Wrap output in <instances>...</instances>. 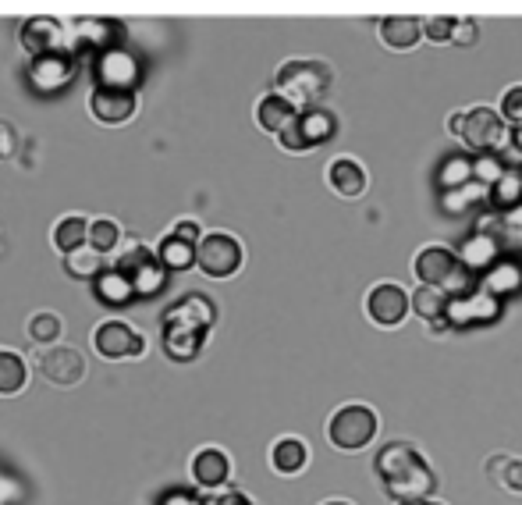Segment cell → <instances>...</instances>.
Instances as JSON below:
<instances>
[{"mask_svg":"<svg viewBox=\"0 0 522 505\" xmlns=\"http://www.w3.org/2000/svg\"><path fill=\"white\" fill-rule=\"evenodd\" d=\"M377 477L384 484L395 505L402 502H423V498H434L437 477L430 470V463L420 456V452L405 445V441H391L377 452Z\"/></svg>","mask_w":522,"mask_h":505,"instance_id":"1","label":"cell"},{"mask_svg":"<svg viewBox=\"0 0 522 505\" xmlns=\"http://www.w3.org/2000/svg\"><path fill=\"white\" fill-rule=\"evenodd\" d=\"M331 86H334L331 65L309 61V57L306 61H285V65L277 68L274 79V93H281L295 111H313L331 93Z\"/></svg>","mask_w":522,"mask_h":505,"instance_id":"2","label":"cell"},{"mask_svg":"<svg viewBox=\"0 0 522 505\" xmlns=\"http://www.w3.org/2000/svg\"><path fill=\"white\" fill-rule=\"evenodd\" d=\"M451 136L459 139L462 146L483 153V157H494L498 150H505L508 139H512V125L501 118V111L494 107H469V111H459L448 118Z\"/></svg>","mask_w":522,"mask_h":505,"instance_id":"3","label":"cell"},{"mask_svg":"<svg viewBox=\"0 0 522 505\" xmlns=\"http://www.w3.org/2000/svg\"><path fill=\"white\" fill-rule=\"evenodd\" d=\"M412 271H416V278H420V285H437V289H444L451 299L462 296V292H469V271L462 267L459 253L448 246H423L420 253H416V260H412Z\"/></svg>","mask_w":522,"mask_h":505,"instance_id":"4","label":"cell"},{"mask_svg":"<svg viewBox=\"0 0 522 505\" xmlns=\"http://www.w3.org/2000/svg\"><path fill=\"white\" fill-rule=\"evenodd\" d=\"M380 431V420L366 402H348L327 420V438L341 452H363Z\"/></svg>","mask_w":522,"mask_h":505,"instance_id":"5","label":"cell"},{"mask_svg":"<svg viewBox=\"0 0 522 505\" xmlns=\"http://www.w3.org/2000/svg\"><path fill=\"white\" fill-rule=\"evenodd\" d=\"M114 271L132 281L135 296H157L167 281V267L160 264L157 249L143 246V242H128V249H121L114 260Z\"/></svg>","mask_w":522,"mask_h":505,"instance_id":"6","label":"cell"},{"mask_svg":"<svg viewBox=\"0 0 522 505\" xmlns=\"http://www.w3.org/2000/svg\"><path fill=\"white\" fill-rule=\"evenodd\" d=\"M246 260V249L231 232H210L196 246V267L206 278H231Z\"/></svg>","mask_w":522,"mask_h":505,"instance_id":"7","label":"cell"},{"mask_svg":"<svg viewBox=\"0 0 522 505\" xmlns=\"http://www.w3.org/2000/svg\"><path fill=\"white\" fill-rule=\"evenodd\" d=\"M22 47L32 61L54 54H72V25L61 22V18H29L22 25Z\"/></svg>","mask_w":522,"mask_h":505,"instance_id":"8","label":"cell"},{"mask_svg":"<svg viewBox=\"0 0 522 505\" xmlns=\"http://www.w3.org/2000/svg\"><path fill=\"white\" fill-rule=\"evenodd\" d=\"M93 349L103 360H132V356L146 353V338L139 328H132L128 321L114 317V321L96 324L93 331Z\"/></svg>","mask_w":522,"mask_h":505,"instance_id":"9","label":"cell"},{"mask_svg":"<svg viewBox=\"0 0 522 505\" xmlns=\"http://www.w3.org/2000/svg\"><path fill=\"white\" fill-rule=\"evenodd\" d=\"M36 370H40L43 381L57 388H75L86 377V356L72 345H50L43 349L40 360H36Z\"/></svg>","mask_w":522,"mask_h":505,"instance_id":"10","label":"cell"},{"mask_svg":"<svg viewBox=\"0 0 522 505\" xmlns=\"http://www.w3.org/2000/svg\"><path fill=\"white\" fill-rule=\"evenodd\" d=\"M89 111L100 125H125L139 114V89H111L93 86L89 93Z\"/></svg>","mask_w":522,"mask_h":505,"instance_id":"11","label":"cell"},{"mask_svg":"<svg viewBox=\"0 0 522 505\" xmlns=\"http://www.w3.org/2000/svg\"><path fill=\"white\" fill-rule=\"evenodd\" d=\"M412 310V296L402 285H377L366 296V317L377 328H398L405 321V313Z\"/></svg>","mask_w":522,"mask_h":505,"instance_id":"12","label":"cell"},{"mask_svg":"<svg viewBox=\"0 0 522 505\" xmlns=\"http://www.w3.org/2000/svg\"><path fill=\"white\" fill-rule=\"evenodd\" d=\"M498 313H501V306H498V299L491 296L487 289H480V292H462V296H455L451 299V306H448V324L451 328H473V324H491V321H498Z\"/></svg>","mask_w":522,"mask_h":505,"instance_id":"13","label":"cell"},{"mask_svg":"<svg viewBox=\"0 0 522 505\" xmlns=\"http://www.w3.org/2000/svg\"><path fill=\"white\" fill-rule=\"evenodd\" d=\"M96 86H111V89H139V61H135L128 50H107L96 61Z\"/></svg>","mask_w":522,"mask_h":505,"instance_id":"14","label":"cell"},{"mask_svg":"<svg viewBox=\"0 0 522 505\" xmlns=\"http://www.w3.org/2000/svg\"><path fill=\"white\" fill-rule=\"evenodd\" d=\"M121 40V25L114 22H100V18H79L72 25V54L75 50H118L114 43Z\"/></svg>","mask_w":522,"mask_h":505,"instance_id":"15","label":"cell"},{"mask_svg":"<svg viewBox=\"0 0 522 505\" xmlns=\"http://www.w3.org/2000/svg\"><path fill=\"white\" fill-rule=\"evenodd\" d=\"M192 477H196L199 488H224V484L231 481V459L224 449H217V445H206V449H199L196 456H192Z\"/></svg>","mask_w":522,"mask_h":505,"instance_id":"16","label":"cell"},{"mask_svg":"<svg viewBox=\"0 0 522 505\" xmlns=\"http://www.w3.org/2000/svg\"><path fill=\"white\" fill-rule=\"evenodd\" d=\"M206 345V331L192 328V324H182V321H171L164 317V353L171 360L185 363V360H196L199 349Z\"/></svg>","mask_w":522,"mask_h":505,"instance_id":"17","label":"cell"},{"mask_svg":"<svg viewBox=\"0 0 522 505\" xmlns=\"http://www.w3.org/2000/svg\"><path fill=\"white\" fill-rule=\"evenodd\" d=\"M327 185L345 200H359L366 193V168L356 157H334L327 164Z\"/></svg>","mask_w":522,"mask_h":505,"instance_id":"18","label":"cell"},{"mask_svg":"<svg viewBox=\"0 0 522 505\" xmlns=\"http://www.w3.org/2000/svg\"><path fill=\"white\" fill-rule=\"evenodd\" d=\"M72 72H75L72 54L40 57V61H32V65H29L32 86L43 89V93H54V89H64L68 82H72Z\"/></svg>","mask_w":522,"mask_h":505,"instance_id":"19","label":"cell"},{"mask_svg":"<svg viewBox=\"0 0 522 505\" xmlns=\"http://www.w3.org/2000/svg\"><path fill=\"white\" fill-rule=\"evenodd\" d=\"M270 466H274L281 477H299L309 466V445L295 434H285L270 445Z\"/></svg>","mask_w":522,"mask_h":505,"instance_id":"20","label":"cell"},{"mask_svg":"<svg viewBox=\"0 0 522 505\" xmlns=\"http://www.w3.org/2000/svg\"><path fill=\"white\" fill-rule=\"evenodd\" d=\"M164 317L182 321V324H192V328H199V331H210L214 328V321H217V306H214V299L203 296V292H192V296L178 299V303H174Z\"/></svg>","mask_w":522,"mask_h":505,"instance_id":"21","label":"cell"},{"mask_svg":"<svg viewBox=\"0 0 522 505\" xmlns=\"http://www.w3.org/2000/svg\"><path fill=\"white\" fill-rule=\"evenodd\" d=\"M302 111H295L292 104H288L281 93H267V97H260V104H256V125H260L263 132H274V136H281V132L292 125L295 118H299Z\"/></svg>","mask_w":522,"mask_h":505,"instance_id":"22","label":"cell"},{"mask_svg":"<svg viewBox=\"0 0 522 505\" xmlns=\"http://www.w3.org/2000/svg\"><path fill=\"white\" fill-rule=\"evenodd\" d=\"M423 36V18L412 15H388L380 22V40L391 50H412Z\"/></svg>","mask_w":522,"mask_h":505,"instance_id":"23","label":"cell"},{"mask_svg":"<svg viewBox=\"0 0 522 505\" xmlns=\"http://www.w3.org/2000/svg\"><path fill=\"white\" fill-rule=\"evenodd\" d=\"M295 129H299V139L306 143V150H313V146L327 143L338 132V121H334V114L327 107H313V111H302L295 118Z\"/></svg>","mask_w":522,"mask_h":505,"instance_id":"24","label":"cell"},{"mask_svg":"<svg viewBox=\"0 0 522 505\" xmlns=\"http://www.w3.org/2000/svg\"><path fill=\"white\" fill-rule=\"evenodd\" d=\"M459 260L466 271H491V267L498 264V242H494V235L473 232L466 242H462Z\"/></svg>","mask_w":522,"mask_h":505,"instance_id":"25","label":"cell"},{"mask_svg":"<svg viewBox=\"0 0 522 505\" xmlns=\"http://www.w3.org/2000/svg\"><path fill=\"white\" fill-rule=\"evenodd\" d=\"M54 246L61 249L64 257H68V253H75V249L89 246V217H82V214L61 217V221H57V228H54Z\"/></svg>","mask_w":522,"mask_h":505,"instance_id":"26","label":"cell"},{"mask_svg":"<svg viewBox=\"0 0 522 505\" xmlns=\"http://www.w3.org/2000/svg\"><path fill=\"white\" fill-rule=\"evenodd\" d=\"M448 306H451V296L437 285H420V289L412 292V310L420 313L427 324H437L448 317Z\"/></svg>","mask_w":522,"mask_h":505,"instance_id":"27","label":"cell"},{"mask_svg":"<svg viewBox=\"0 0 522 505\" xmlns=\"http://www.w3.org/2000/svg\"><path fill=\"white\" fill-rule=\"evenodd\" d=\"M29 385V360L22 353L0 349V395H18Z\"/></svg>","mask_w":522,"mask_h":505,"instance_id":"28","label":"cell"},{"mask_svg":"<svg viewBox=\"0 0 522 505\" xmlns=\"http://www.w3.org/2000/svg\"><path fill=\"white\" fill-rule=\"evenodd\" d=\"M483 289L491 292L494 299L512 296V292L522 289V267L512 264V260H498V264L487 271V281H483Z\"/></svg>","mask_w":522,"mask_h":505,"instance_id":"29","label":"cell"},{"mask_svg":"<svg viewBox=\"0 0 522 505\" xmlns=\"http://www.w3.org/2000/svg\"><path fill=\"white\" fill-rule=\"evenodd\" d=\"M93 285H96V296H100L107 306H125V303H132V299H135L132 281H128L121 271H114V267H111V271H103L100 278L93 281Z\"/></svg>","mask_w":522,"mask_h":505,"instance_id":"30","label":"cell"},{"mask_svg":"<svg viewBox=\"0 0 522 505\" xmlns=\"http://www.w3.org/2000/svg\"><path fill=\"white\" fill-rule=\"evenodd\" d=\"M157 257L167 271H189V267L196 264V246H189V242H182L178 235L167 232L157 246Z\"/></svg>","mask_w":522,"mask_h":505,"instance_id":"31","label":"cell"},{"mask_svg":"<svg viewBox=\"0 0 522 505\" xmlns=\"http://www.w3.org/2000/svg\"><path fill=\"white\" fill-rule=\"evenodd\" d=\"M64 267H68V274L79 281H96L103 274V253L93 246H82L75 249V253H68L64 257Z\"/></svg>","mask_w":522,"mask_h":505,"instance_id":"32","label":"cell"},{"mask_svg":"<svg viewBox=\"0 0 522 505\" xmlns=\"http://www.w3.org/2000/svg\"><path fill=\"white\" fill-rule=\"evenodd\" d=\"M61 335H64V324H61L57 313L40 310V313H32L29 317V338L36 345H43V349H50V345L61 342Z\"/></svg>","mask_w":522,"mask_h":505,"instance_id":"33","label":"cell"},{"mask_svg":"<svg viewBox=\"0 0 522 505\" xmlns=\"http://www.w3.org/2000/svg\"><path fill=\"white\" fill-rule=\"evenodd\" d=\"M89 246L100 249L103 257L114 253V249L121 246V225L118 221H114V217H93V221H89Z\"/></svg>","mask_w":522,"mask_h":505,"instance_id":"34","label":"cell"},{"mask_svg":"<svg viewBox=\"0 0 522 505\" xmlns=\"http://www.w3.org/2000/svg\"><path fill=\"white\" fill-rule=\"evenodd\" d=\"M491 200L498 203L505 214H508V210H515V207H522V171L508 168V175L491 189Z\"/></svg>","mask_w":522,"mask_h":505,"instance_id":"35","label":"cell"},{"mask_svg":"<svg viewBox=\"0 0 522 505\" xmlns=\"http://www.w3.org/2000/svg\"><path fill=\"white\" fill-rule=\"evenodd\" d=\"M455 22H459V18H451V15L423 18V36H427L430 43H451V33H455Z\"/></svg>","mask_w":522,"mask_h":505,"instance_id":"36","label":"cell"},{"mask_svg":"<svg viewBox=\"0 0 522 505\" xmlns=\"http://www.w3.org/2000/svg\"><path fill=\"white\" fill-rule=\"evenodd\" d=\"M505 175H508V168H505L501 161H494V157H480V161L473 164V178H476L480 185H491V189H494V185H498Z\"/></svg>","mask_w":522,"mask_h":505,"instance_id":"37","label":"cell"},{"mask_svg":"<svg viewBox=\"0 0 522 505\" xmlns=\"http://www.w3.org/2000/svg\"><path fill=\"white\" fill-rule=\"evenodd\" d=\"M469 178H473V164H466V161H448V168H444V175H441V185L448 189V193H455V189L469 185Z\"/></svg>","mask_w":522,"mask_h":505,"instance_id":"38","label":"cell"},{"mask_svg":"<svg viewBox=\"0 0 522 505\" xmlns=\"http://www.w3.org/2000/svg\"><path fill=\"white\" fill-rule=\"evenodd\" d=\"M501 118L508 121V125H515V129H522V86H512L501 97Z\"/></svg>","mask_w":522,"mask_h":505,"instance_id":"39","label":"cell"},{"mask_svg":"<svg viewBox=\"0 0 522 505\" xmlns=\"http://www.w3.org/2000/svg\"><path fill=\"white\" fill-rule=\"evenodd\" d=\"M480 40V25L473 18H459L455 22V33H451V43H459V47H469V43Z\"/></svg>","mask_w":522,"mask_h":505,"instance_id":"40","label":"cell"},{"mask_svg":"<svg viewBox=\"0 0 522 505\" xmlns=\"http://www.w3.org/2000/svg\"><path fill=\"white\" fill-rule=\"evenodd\" d=\"M501 488L512 491V495H522V459H508L505 477H501Z\"/></svg>","mask_w":522,"mask_h":505,"instance_id":"41","label":"cell"},{"mask_svg":"<svg viewBox=\"0 0 522 505\" xmlns=\"http://www.w3.org/2000/svg\"><path fill=\"white\" fill-rule=\"evenodd\" d=\"M171 235H178V239L189 242V246H199V242H203V232H199V221H178V225L171 228Z\"/></svg>","mask_w":522,"mask_h":505,"instance_id":"42","label":"cell"},{"mask_svg":"<svg viewBox=\"0 0 522 505\" xmlns=\"http://www.w3.org/2000/svg\"><path fill=\"white\" fill-rule=\"evenodd\" d=\"M203 505H256V502H253V498L242 495V491H221V495L206 498Z\"/></svg>","mask_w":522,"mask_h":505,"instance_id":"43","label":"cell"},{"mask_svg":"<svg viewBox=\"0 0 522 505\" xmlns=\"http://www.w3.org/2000/svg\"><path fill=\"white\" fill-rule=\"evenodd\" d=\"M512 456H491L487 463H483V470H487V477H491L494 484H501V477H505V466Z\"/></svg>","mask_w":522,"mask_h":505,"instance_id":"44","label":"cell"},{"mask_svg":"<svg viewBox=\"0 0 522 505\" xmlns=\"http://www.w3.org/2000/svg\"><path fill=\"white\" fill-rule=\"evenodd\" d=\"M11 153H15V129L0 121V161H8Z\"/></svg>","mask_w":522,"mask_h":505,"instance_id":"45","label":"cell"},{"mask_svg":"<svg viewBox=\"0 0 522 505\" xmlns=\"http://www.w3.org/2000/svg\"><path fill=\"white\" fill-rule=\"evenodd\" d=\"M402 505H444V502H437V498H423V502H402Z\"/></svg>","mask_w":522,"mask_h":505,"instance_id":"46","label":"cell"},{"mask_svg":"<svg viewBox=\"0 0 522 505\" xmlns=\"http://www.w3.org/2000/svg\"><path fill=\"white\" fill-rule=\"evenodd\" d=\"M320 505H356V502H345V498H331V502H320Z\"/></svg>","mask_w":522,"mask_h":505,"instance_id":"47","label":"cell"},{"mask_svg":"<svg viewBox=\"0 0 522 505\" xmlns=\"http://www.w3.org/2000/svg\"><path fill=\"white\" fill-rule=\"evenodd\" d=\"M512 239H515V242H519V246H522V228H515V232H512Z\"/></svg>","mask_w":522,"mask_h":505,"instance_id":"48","label":"cell"}]
</instances>
